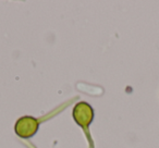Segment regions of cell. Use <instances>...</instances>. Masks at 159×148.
Returning <instances> with one entry per match:
<instances>
[{"instance_id":"6da1fadb","label":"cell","mask_w":159,"mask_h":148,"mask_svg":"<svg viewBox=\"0 0 159 148\" xmlns=\"http://www.w3.org/2000/svg\"><path fill=\"white\" fill-rule=\"evenodd\" d=\"M38 128H39V123L37 119H35L34 117H30V115H25L16 121L14 131L16 135H19L22 138H30L37 133Z\"/></svg>"},{"instance_id":"7a4b0ae2","label":"cell","mask_w":159,"mask_h":148,"mask_svg":"<svg viewBox=\"0 0 159 148\" xmlns=\"http://www.w3.org/2000/svg\"><path fill=\"white\" fill-rule=\"evenodd\" d=\"M73 119L82 128H87L93 122L94 110L89 104L85 101H80L73 108Z\"/></svg>"}]
</instances>
